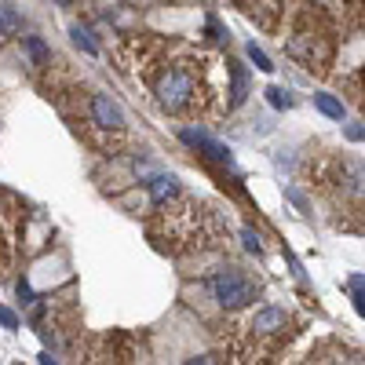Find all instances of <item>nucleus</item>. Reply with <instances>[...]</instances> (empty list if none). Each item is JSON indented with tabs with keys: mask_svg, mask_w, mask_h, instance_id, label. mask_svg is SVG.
<instances>
[{
	"mask_svg": "<svg viewBox=\"0 0 365 365\" xmlns=\"http://www.w3.org/2000/svg\"><path fill=\"white\" fill-rule=\"evenodd\" d=\"M347 289L355 292V307H358L362 318H365V281L362 278H351V281H347Z\"/></svg>",
	"mask_w": 365,
	"mask_h": 365,
	"instance_id": "14",
	"label": "nucleus"
},
{
	"mask_svg": "<svg viewBox=\"0 0 365 365\" xmlns=\"http://www.w3.org/2000/svg\"><path fill=\"white\" fill-rule=\"evenodd\" d=\"M314 103H318V110H322L325 117H332V121H340V117H343V106L332 99V95H314Z\"/></svg>",
	"mask_w": 365,
	"mask_h": 365,
	"instance_id": "12",
	"label": "nucleus"
},
{
	"mask_svg": "<svg viewBox=\"0 0 365 365\" xmlns=\"http://www.w3.org/2000/svg\"><path fill=\"white\" fill-rule=\"evenodd\" d=\"M299 332V318L289 307H256L230 325V351L237 365H271Z\"/></svg>",
	"mask_w": 365,
	"mask_h": 365,
	"instance_id": "2",
	"label": "nucleus"
},
{
	"mask_svg": "<svg viewBox=\"0 0 365 365\" xmlns=\"http://www.w3.org/2000/svg\"><path fill=\"white\" fill-rule=\"evenodd\" d=\"M26 52L37 59V66H47V62H52V55H47L44 40H37V37H26Z\"/></svg>",
	"mask_w": 365,
	"mask_h": 365,
	"instance_id": "13",
	"label": "nucleus"
},
{
	"mask_svg": "<svg viewBox=\"0 0 365 365\" xmlns=\"http://www.w3.org/2000/svg\"><path fill=\"white\" fill-rule=\"evenodd\" d=\"M351 88H355V99H358V106L365 110V70H362L358 77H351Z\"/></svg>",
	"mask_w": 365,
	"mask_h": 365,
	"instance_id": "17",
	"label": "nucleus"
},
{
	"mask_svg": "<svg viewBox=\"0 0 365 365\" xmlns=\"http://www.w3.org/2000/svg\"><path fill=\"white\" fill-rule=\"evenodd\" d=\"M0 325H4V329H19V318H15V311L0 307Z\"/></svg>",
	"mask_w": 365,
	"mask_h": 365,
	"instance_id": "18",
	"label": "nucleus"
},
{
	"mask_svg": "<svg viewBox=\"0 0 365 365\" xmlns=\"http://www.w3.org/2000/svg\"><path fill=\"white\" fill-rule=\"evenodd\" d=\"M19 234H22V209L11 194L0 190V274L11 271L15 252H19Z\"/></svg>",
	"mask_w": 365,
	"mask_h": 365,
	"instance_id": "6",
	"label": "nucleus"
},
{
	"mask_svg": "<svg viewBox=\"0 0 365 365\" xmlns=\"http://www.w3.org/2000/svg\"><path fill=\"white\" fill-rule=\"evenodd\" d=\"M40 365H59V362H52V355H40Z\"/></svg>",
	"mask_w": 365,
	"mask_h": 365,
	"instance_id": "21",
	"label": "nucleus"
},
{
	"mask_svg": "<svg viewBox=\"0 0 365 365\" xmlns=\"http://www.w3.org/2000/svg\"><path fill=\"white\" fill-rule=\"evenodd\" d=\"M212 292H216V299H219V307L241 311V307H248V304H256L260 281H252L245 271L230 267V271H219V274L212 278Z\"/></svg>",
	"mask_w": 365,
	"mask_h": 365,
	"instance_id": "5",
	"label": "nucleus"
},
{
	"mask_svg": "<svg viewBox=\"0 0 365 365\" xmlns=\"http://www.w3.org/2000/svg\"><path fill=\"white\" fill-rule=\"evenodd\" d=\"M227 77L234 81V84H230V91H227V95H230V106H241V99H245V88H248V81H245V70L237 66V62H230V73H227Z\"/></svg>",
	"mask_w": 365,
	"mask_h": 365,
	"instance_id": "10",
	"label": "nucleus"
},
{
	"mask_svg": "<svg viewBox=\"0 0 365 365\" xmlns=\"http://www.w3.org/2000/svg\"><path fill=\"white\" fill-rule=\"evenodd\" d=\"M219 230H223L219 216L194 198L168 201L150 219V237L168 252H198L204 245H216Z\"/></svg>",
	"mask_w": 365,
	"mask_h": 365,
	"instance_id": "3",
	"label": "nucleus"
},
{
	"mask_svg": "<svg viewBox=\"0 0 365 365\" xmlns=\"http://www.w3.org/2000/svg\"><path fill=\"white\" fill-rule=\"evenodd\" d=\"M150 198H154L157 209H161V204H168V201H176V198H179V183H176V176H157V179L150 183Z\"/></svg>",
	"mask_w": 365,
	"mask_h": 365,
	"instance_id": "9",
	"label": "nucleus"
},
{
	"mask_svg": "<svg viewBox=\"0 0 365 365\" xmlns=\"http://www.w3.org/2000/svg\"><path fill=\"white\" fill-rule=\"evenodd\" d=\"M241 237H245V245H248L252 252H260V234L252 230V227H245V230H241Z\"/></svg>",
	"mask_w": 365,
	"mask_h": 365,
	"instance_id": "19",
	"label": "nucleus"
},
{
	"mask_svg": "<svg viewBox=\"0 0 365 365\" xmlns=\"http://www.w3.org/2000/svg\"><path fill=\"white\" fill-rule=\"evenodd\" d=\"M73 40L81 44L84 52H91V55H95V40H91V33H88V29H81V26H77V29H73Z\"/></svg>",
	"mask_w": 365,
	"mask_h": 365,
	"instance_id": "16",
	"label": "nucleus"
},
{
	"mask_svg": "<svg viewBox=\"0 0 365 365\" xmlns=\"http://www.w3.org/2000/svg\"><path fill=\"white\" fill-rule=\"evenodd\" d=\"M230 70V59H219L198 47H176L161 55V62L150 73V88L157 95V106L172 117H198L216 114L223 84L219 77Z\"/></svg>",
	"mask_w": 365,
	"mask_h": 365,
	"instance_id": "1",
	"label": "nucleus"
},
{
	"mask_svg": "<svg viewBox=\"0 0 365 365\" xmlns=\"http://www.w3.org/2000/svg\"><path fill=\"white\" fill-rule=\"evenodd\" d=\"M267 95H271V103H274V106H289V95H285L281 88H271Z\"/></svg>",
	"mask_w": 365,
	"mask_h": 365,
	"instance_id": "20",
	"label": "nucleus"
},
{
	"mask_svg": "<svg viewBox=\"0 0 365 365\" xmlns=\"http://www.w3.org/2000/svg\"><path fill=\"white\" fill-rule=\"evenodd\" d=\"M179 139L186 142V147H194V150H204V157H212V161L219 165H230V150L223 147V142H216L212 135H204V132H194V128H183Z\"/></svg>",
	"mask_w": 365,
	"mask_h": 365,
	"instance_id": "8",
	"label": "nucleus"
},
{
	"mask_svg": "<svg viewBox=\"0 0 365 365\" xmlns=\"http://www.w3.org/2000/svg\"><path fill=\"white\" fill-rule=\"evenodd\" d=\"M19 15H15L11 4H0V37H8V33H19Z\"/></svg>",
	"mask_w": 365,
	"mask_h": 365,
	"instance_id": "11",
	"label": "nucleus"
},
{
	"mask_svg": "<svg viewBox=\"0 0 365 365\" xmlns=\"http://www.w3.org/2000/svg\"><path fill=\"white\" fill-rule=\"evenodd\" d=\"M285 52L296 62H304L307 70L325 73L332 62V52H336V40H332L325 15L322 11H296L289 33H285Z\"/></svg>",
	"mask_w": 365,
	"mask_h": 365,
	"instance_id": "4",
	"label": "nucleus"
},
{
	"mask_svg": "<svg viewBox=\"0 0 365 365\" xmlns=\"http://www.w3.org/2000/svg\"><path fill=\"white\" fill-rule=\"evenodd\" d=\"M304 365H365V358L355 351V347H347V343H340V340H322V343L304 358Z\"/></svg>",
	"mask_w": 365,
	"mask_h": 365,
	"instance_id": "7",
	"label": "nucleus"
},
{
	"mask_svg": "<svg viewBox=\"0 0 365 365\" xmlns=\"http://www.w3.org/2000/svg\"><path fill=\"white\" fill-rule=\"evenodd\" d=\"M248 59H252V62H256V66H260L263 73H271V70H274V66H271V59H267V55L260 52V47H256V44H248Z\"/></svg>",
	"mask_w": 365,
	"mask_h": 365,
	"instance_id": "15",
	"label": "nucleus"
}]
</instances>
